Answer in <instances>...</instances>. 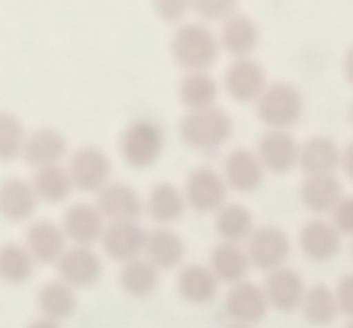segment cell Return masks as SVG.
<instances>
[{"mask_svg": "<svg viewBox=\"0 0 353 328\" xmlns=\"http://www.w3.org/2000/svg\"><path fill=\"white\" fill-rule=\"evenodd\" d=\"M180 135L196 151H219L232 135V119L219 110H199L183 119Z\"/></svg>", "mask_w": 353, "mask_h": 328, "instance_id": "cell-1", "label": "cell"}, {"mask_svg": "<svg viewBox=\"0 0 353 328\" xmlns=\"http://www.w3.org/2000/svg\"><path fill=\"white\" fill-rule=\"evenodd\" d=\"M119 151L125 158V164H132V168L139 171L151 168L161 158V151H164V135L151 122H132L125 129V135L119 139Z\"/></svg>", "mask_w": 353, "mask_h": 328, "instance_id": "cell-2", "label": "cell"}, {"mask_svg": "<svg viewBox=\"0 0 353 328\" xmlns=\"http://www.w3.org/2000/svg\"><path fill=\"white\" fill-rule=\"evenodd\" d=\"M289 235L276 225H263V229H254V235L248 238V258H251V267H261V271H279L286 267L289 261Z\"/></svg>", "mask_w": 353, "mask_h": 328, "instance_id": "cell-3", "label": "cell"}, {"mask_svg": "<svg viewBox=\"0 0 353 328\" xmlns=\"http://www.w3.org/2000/svg\"><path fill=\"white\" fill-rule=\"evenodd\" d=\"M225 193H228V184L212 168H199L186 177V206L199 209V213H219L225 206Z\"/></svg>", "mask_w": 353, "mask_h": 328, "instance_id": "cell-4", "label": "cell"}, {"mask_svg": "<svg viewBox=\"0 0 353 328\" xmlns=\"http://www.w3.org/2000/svg\"><path fill=\"white\" fill-rule=\"evenodd\" d=\"M110 174H112V164L100 148L74 151V158H71V164H68V177H71V184H74L77 190H87V193H100L106 184H112Z\"/></svg>", "mask_w": 353, "mask_h": 328, "instance_id": "cell-5", "label": "cell"}, {"mask_svg": "<svg viewBox=\"0 0 353 328\" xmlns=\"http://www.w3.org/2000/svg\"><path fill=\"white\" fill-rule=\"evenodd\" d=\"M100 242H103V251L110 254L112 261L129 264V261H139L141 254H145L148 232L139 222H110Z\"/></svg>", "mask_w": 353, "mask_h": 328, "instance_id": "cell-6", "label": "cell"}, {"mask_svg": "<svg viewBox=\"0 0 353 328\" xmlns=\"http://www.w3.org/2000/svg\"><path fill=\"white\" fill-rule=\"evenodd\" d=\"M225 309H228V316H232L234 325H257V322L267 316L270 302H267L263 287L244 280V283H238V287L228 290V296H225Z\"/></svg>", "mask_w": 353, "mask_h": 328, "instance_id": "cell-7", "label": "cell"}, {"mask_svg": "<svg viewBox=\"0 0 353 328\" xmlns=\"http://www.w3.org/2000/svg\"><path fill=\"white\" fill-rule=\"evenodd\" d=\"M97 206L110 222H139L145 213V200L129 184H106L97 197Z\"/></svg>", "mask_w": 353, "mask_h": 328, "instance_id": "cell-8", "label": "cell"}, {"mask_svg": "<svg viewBox=\"0 0 353 328\" xmlns=\"http://www.w3.org/2000/svg\"><path fill=\"white\" fill-rule=\"evenodd\" d=\"M299 145L289 132L283 129H270L267 135L261 139V145H257V158H261L263 171H273V174H286V171H292L299 164Z\"/></svg>", "mask_w": 353, "mask_h": 328, "instance_id": "cell-9", "label": "cell"}, {"mask_svg": "<svg viewBox=\"0 0 353 328\" xmlns=\"http://www.w3.org/2000/svg\"><path fill=\"white\" fill-rule=\"evenodd\" d=\"M299 248L312 258V261H331L341 251V232L334 229V222L315 216L308 219L299 232Z\"/></svg>", "mask_w": 353, "mask_h": 328, "instance_id": "cell-10", "label": "cell"}, {"mask_svg": "<svg viewBox=\"0 0 353 328\" xmlns=\"http://www.w3.org/2000/svg\"><path fill=\"white\" fill-rule=\"evenodd\" d=\"M263 293H267V302L279 312H292L302 306V296H305V283L296 271L289 267H279V271H270L267 280H263Z\"/></svg>", "mask_w": 353, "mask_h": 328, "instance_id": "cell-11", "label": "cell"}, {"mask_svg": "<svg viewBox=\"0 0 353 328\" xmlns=\"http://www.w3.org/2000/svg\"><path fill=\"white\" fill-rule=\"evenodd\" d=\"M225 184L238 193H251V190L261 187L263 180V164L257 158V151L248 148H234L228 158H225V171H222Z\"/></svg>", "mask_w": 353, "mask_h": 328, "instance_id": "cell-12", "label": "cell"}, {"mask_svg": "<svg viewBox=\"0 0 353 328\" xmlns=\"http://www.w3.org/2000/svg\"><path fill=\"white\" fill-rule=\"evenodd\" d=\"M341 151L334 139H325V135H315L308 139L302 148H299V168L305 171V177H325V174H334L341 168Z\"/></svg>", "mask_w": 353, "mask_h": 328, "instance_id": "cell-13", "label": "cell"}, {"mask_svg": "<svg viewBox=\"0 0 353 328\" xmlns=\"http://www.w3.org/2000/svg\"><path fill=\"white\" fill-rule=\"evenodd\" d=\"M58 264H61V283H68V287H90L103 273L100 254L87 244H77L74 251H65V258Z\"/></svg>", "mask_w": 353, "mask_h": 328, "instance_id": "cell-14", "label": "cell"}, {"mask_svg": "<svg viewBox=\"0 0 353 328\" xmlns=\"http://www.w3.org/2000/svg\"><path fill=\"white\" fill-rule=\"evenodd\" d=\"M209 271L215 273V280L222 283H244L248 271H251V258H248V248L241 244H232V242H222L212 248V258H209Z\"/></svg>", "mask_w": 353, "mask_h": 328, "instance_id": "cell-15", "label": "cell"}, {"mask_svg": "<svg viewBox=\"0 0 353 328\" xmlns=\"http://www.w3.org/2000/svg\"><path fill=\"white\" fill-rule=\"evenodd\" d=\"M299 116H302V97L296 90H289V87H273L261 100V119L273 129L286 132Z\"/></svg>", "mask_w": 353, "mask_h": 328, "instance_id": "cell-16", "label": "cell"}, {"mask_svg": "<svg viewBox=\"0 0 353 328\" xmlns=\"http://www.w3.org/2000/svg\"><path fill=\"white\" fill-rule=\"evenodd\" d=\"M103 232H106V216L97 203H74L65 213V235H71L77 244L97 242L103 238Z\"/></svg>", "mask_w": 353, "mask_h": 328, "instance_id": "cell-17", "label": "cell"}, {"mask_svg": "<svg viewBox=\"0 0 353 328\" xmlns=\"http://www.w3.org/2000/svg\"><path fill=\"white\" fill-rule=\"evenodd\" d=\"M299 197L305 203V209H312L315 216L325 219V213H334L337 203L344 200V187L334 174H325V177H305Z\"/></svg>", "mask_w": 353, "mask_h": 328, "instance_id": "cell-18", "label": "cell"}, {"mask_svg": "<svg viewBox=\"0 0 353 328\" xmlns=\"http://www.w3.org/2000/svg\"><path fill=\"white\" fill-rule=\"evenodd\" d=\"M176 290L183 296L186 302H193V306H205V302L215 300V293H219V280H215V273L203 264H190L180 271L176 277Z\"/></svg>", "mask_w": 353, "mask_h": 328, "instance_id": "cell-19", "label": "cell"}, {"mask_svg": "<svg viewBox=\"0 0 353 328\" xmlns=\"http://www.w3.org/2000/svg\"><path fill=\"white\" fill-rule=\"evenodd\" d=\"M183 209H186V197H183V190H176L174 184H158L148 193V200H145V213L158 225L176 222V219L183 216Z\"/></svg>", "mask_w": 353, "mask_h": 328, "instance_id": "cell-20", "label": "cell"}, {"mask_svg": "<svg viewBox=\"0 0 353 328\" xmlns=\"http://www.w3.org/2000/svg\"><path fill=\"white\" fill-rule=\"evenodd\" d=\"M215 232L222 242L241 244L244 238L254 235V216L251 209L241 206V203H225L219 213H215Z\"/></svg>", "mask_w": 353, "mask_h": 328, "instance_id": "cell-21", "label": "cell"}, {"mask_svg": "<svg viewBox=\"0 0 353 328\" xmlns=\"http://www.w3.org/2000/svg\"><path fill=\"white\" fill-rule=\"evenodd\" d=\"M145 258H148L158 271H170L183 261V242L180 235L170 229H154L148 232V244H145Z\"/></svg>", "mask_w": 353, "mask_h": 328, "instance_id": "cell-22", "label": "cell"}, {"mask_svg": "<svg viewBox=\"0 0 353 328\" xmlns=\"http://www.w3.org/2000/svg\"><path fill=\"white\" fill-rule=\"evenodd\" d=\"M299 309H302V316H305L312 325H331V322L337 319L341 306H337V293L318 283V287H308L305 290Z\"/></svg>", "mask_w": 353, "mask_h": 328, "instance_id": "cell-23", "label": "cell"}, {"mask_svg": "<svg viewBox=\"0 0 353 328\" xmlns=\"http://www.w3.org/2000/svg\"><path fill=\"white\" fill-rule=\"evenodd\" d=\"M119 287L129 293V296H148V293H154V287H158V267H154L148 258L122 264Z\"/></svg>", "mask_w": 353, "mask_h": 328, "instance_id": "cell-24", "label": "cell"}, {"mask_svg": "<svg viewBox=\"0 0 353 328\" xmlns=\"http://www.w3.org/2000/svg\"><path fill=\"white\" fill-rule=\"evenodd\" d=\"M29 244H32L39 261H61L65 258V232L55 229L52 222L36 225L32 235H29Z\"/></svg>", "mask_w": 353, "mask_h": 328, "instance_id": "cell-25", "label": "cell"}, {"mask_svg": "<svg viewBox=\"0 0 353 328\" xmlns=\"http://www.w3.org/2000/svg\"><path fill=\"white\" fill-rule=\"evenodd\" d=\"M39 306L46 309V316L52 322L55 319H65V316H71L74 312V290L68 287V283H48L46 290L39 293Z\"/></svg>", "mask_w": 353, "mask_h": 328, "instance_id": "cell-26", "label": "cell"}, {"mask_svg": "<svg viewBox=\"0 0 353 328\" xmlns=\"http://www.w3.org/2000/svg\"><path fill=\"white\" fill-rule=\"evenodd\" d=\"M65 155V139L55 132H42L29 142V161L42 164V168H55V161Z\"/></svg>", "mask_w": 353, "mask_h": 328, "instance_id": "cell-27", "label": "cell"}, {"mask_svg": "<svg viewBox=\"0 0 353 328\" xmlns=\"http://www.w3.org/2000/svg\"><path fill=\"white\" fill-rule=\"evenodd\" d=\"M71 177H68V171L61 168H42L39 171V180H36V190L42 193V200H52V203H58V200H65L68 193H71Z\"/></svg>", "mask_w": 353, "mask_h": 328, "instance_id": "cell-28", "label": "cell"}, {"mask_svg": "<svg viewBox=\"0 0 353 328\" xmlns=\"http://www.w3.org/2000/svg\"><path fill=\"white\" fill-rule=\"evenodd\" d=\"M228 90H232L238 100H251V97L261 90V71L251 65L234 68L232 77H228Z\"/></svg>", "mask_w": 353, "mask_h": 328, "instance_id": "cell-29", "label": "cell"}, {"mask_svg": "<svg viewBox=\"0 0 353 328\" xmlns=\"http://www.w3.org/2000/svg\"><path fill=\"white\" fill-rule=\"evenodd\" d=\"M3 213H7V216H29V213H32V206H36V203H32V190L26 187V184H10L7 190H3Z\"/></svg>", "mask_w": 353, "mask_h": 328, "instance_id": "cell-30", "label": "cell"}, {"mask_svg": "<svg viewBox=\"0 0 353 328\" xmlns=\"http://www.w3.org/2000/svg\"><path fill=\"white\" fill-rule=\"evenodd\" d=\"M212 100H215V87L205 81V77H193L183 84V104L193 106L196 113L199 110H212Z\"/></svg>", "mask_w": 353, "mask_h": 328, "instance_id": "cell-31", "label": "cell"}, {"mask_svg": "<svg viewBox=\"0 0 353 328\" xmlns=\"http://www.w3.org/2000/svg\"><path fill=\"white\" fill-rule=\"evenodd\" d=\"M3 271H7L10 280H23L29 273V258L19 248H7L3 251Z\"/></svg>", "mask_w": 353, "mask_h": 328, "instance_id": "cell-32", "label": "cell"}, {"mask_svg": "<svg viewBox=\"0 0 353 328\" xmlns=\"http://www.w3.org/2000/svg\"><path fill=\"white\" fill-rule=\"evenodd\" d=\"M334 229L341 235H353V197H344L334 209Z\"/></svg>", "mask_w": 353, "mask_h": 328, "instance_id": "cell-33", "label": "cell"}, {"mask_svg": "<svg viewBox=\"0 0 353 328\" xmlns=\"http://www.w3.org/2000/svg\"><path fill=\"white\" fill-rule=\"evenodd\" d=\"M334 293H337V306H341V312L353 319V273L341 277V283H337Z\"/></svg>", "mask_w": 353, "mask_h": 328, "instance_id": "cell-34", "label": "cell"}, {"mask_svg": "<svg viewBox=\"0 0 353 328\" xmlns=\"http://www.w3.org/2000/svg\"><path fill=\"white\" fill-rule=\"evenodd\" d=\"M341 171H344L347 177L353 180V142H350V145H347L344 151H341Z\"/></svg>", "mask_w": 353, "mask_h": 328, "instance_id": "cell-35", "label": "cell"}, {"mask_svg": "<svg viewBox=\"0 0 353 328\" xmlns=\"http://www.w3.org/2000/svg\"><path fill=\"white\" fill-rule=\"evenodd\" d=\"M32 328H58V325H55V322H52V319H48V322H36V325H32Z\"/></svg>", "mask_w": 353, "mask_h": 328, "instance_id": "cell-36", "label": "cell"}, {"mask_svg": "<svg viewBox=\"0 0 353 328\" xmlns=\"http://www.w3.org/2000/svg\"><path fill=\"white\" fill-rule=\"evenodd\" d=\"M228 328H254V325H228Z\"/></svg>", "mask_w": 353, "mask_h": 328, "instance_id": "cell-37", "label": "cell"}, {"mask_svg": "<svg viewBox=\"0 0 353 328\" xmlns=\"http://www.w3.org/2000/svg\"><path fill=\"white\" fill-rule=\"evenodd\" d=\"M347 328H353V319H350V325H347Z\"/></svg>", "mask_w": 353, "mask_h": 328, "instance_id": "cell-38", "label": "cell"}]
</instances>
